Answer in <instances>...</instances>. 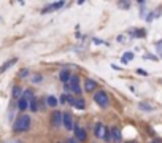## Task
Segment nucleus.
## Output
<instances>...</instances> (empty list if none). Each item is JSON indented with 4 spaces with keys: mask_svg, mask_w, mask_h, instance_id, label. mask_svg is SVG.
I'll return each instance as SVG.
<instances>
[{
    "mask_svg": "<svg viewBox=\"0 0 162 143\" xmlns=\"http://www.w3.org/2000/svg\"><path fill=\"white\" fill-rule=\"evenodd\" d=\"M30 129V118L27 114H21L15 121V131L16 132H26Z\"/></svg>",
    "mask_w": 162,
    "mask_h": 143,
    "instance_id": "nucleus-1",
    "label": "nucleus"
},
{
    "mask_svg": "<svg viewBox=\"0 0 162 143\" xmlns=\"http://www.w3.org/2000/svg\"><path fill=\"white\" fill-rule=\"evenodd\" d=\"M94 100H95V103H97V105H100V106H102V108H108V106H110V99H108V94H107L105 91H98V92H95Z\"/></svg>",
    "mask_w": 162,
    "mask_h": 143,
    "instance_id": "nucleus-2",
    "label": "nucleus"
},
{
    "mask_svg": "<svg viewBox=\"0 0 162 143\" xmlns=\"http://www.w3.org/2000/svg\"><path fill=\"white\" fill-rule=\"evenodd\" d=\"M68 86H70V89H72L75 94H80V92H81V88H80V78H78V75H72Z\"/></svg>",
    "mask_w": 162,
    "mask_h": 143,
    "instance_id": "nucleus-3",
    "label": "nucleus"
},
{
    "mask_svg": "<svg viewBox=\"0 0 162 143\" xmlns=\"http://www.w3.org/2000/svg\"><path fill=\"white\" fill-rule=\"evenodd\" d=\"M62 119H64V113L56 110V111L53 113V116H51V124H53L54 127H60V126H62Z\"/></svg>",
    "mask_w": 162,
    "mask_h": 143,
    "instance_id": "nucleus-4",
    "label": "nucleus"
},
{
    "mask_svg": "<svg viewBox=\"0 0 162 143\" xmlns=\"http://www.w3.org/2000/svg\"><path fill=\"white\" fill-rule=\"evenodd\" d=\"M62 126H64L67 131H72V129H73V118H72V114H70V113H64Z\"/></svg>",
    "mask_w": 162,
    "mask_h": 143,
    "instance_id": "nucleus-5",
    "label": "nucleus"
},
{
    "mask_svg": "<svg viewBox=\"0 0 162 143\" xmlns=\"http://www.w3.org/2000/svg\"><path fill=\"white\" fill-rule=\"evenodd\" d=\"M107 127H105L103 124H97L95 126V137L97 138H105V135H107Z\"/></svg>",
    "mask_w": 162,
    "mask_h": 143,
    "instance_id": "nucleus-6",
    "label": "nucleus"
},
{
    "mask_svg": "<svg viewBox=\"0 0 162 143\" xmlns=\"http://www.w3.org/2000/svg\"><path fill=\"white\" fill-rule=\"evenodd\" d=\"M75 137L78 138L80 141H84V140L88 138V134H86V131H84L83 127L78 126V127H75Z\"/></svg>",
    "mask_w": 162,
    "mask_h": 143,
    "instance_id": "nucleus-7",
    "label": "nucleus"
},
{
    "mask_svg": "<svg viewBox=\"0 0 162 143\" xmlns=\"http://www.w3.org/2000/svg\"><path fill=\"white\" fill-rule=\"evenodd\" d=\"M16 62H18V59H16V57H15V59H10V61H6V62L3 64V65L0 67V73H3V72H6V70H8L10 67H13V65H15Z\"/></svg>",
    "mask_w": 162,
    "mask_h": 143,
    "instance_id": "nucleus-8",
    "label": "nucleus"
},
{
    "mask_svg": "<svg viewBox=\"0 0 162 143\" xmlns=\"http://www.w3.org/2000/svg\"><path fill=\"white\" fill-rule=\"evenodd\" d=\"M95 88H97V83L94 80H86V81H84V91L91 92V91H94Z\"/></svg>",
    "mask_w": 162,
    "mask_h": 143,
    "instance_id": "nucleus-9",
    "label": "nucleus"
},
{
    "mask_svg": "<svg viewBox=\"0 0 162 143\" xmlns=\"http://www.w3.org/2000/svg\"><path fill=\"white\" fill-rule=\"evenodd\" d=\"M22 94H24V91H22V88H21V86H15V88H13V97L15 99H21L22 97Z\"/></svg>",
    "mask_w": 162,
    "mask_h": 143,
    "instance_id": "nucleus-10",
    "label": "nucleus"
},
{
    "mask_svg": "<svg viewBox=\"0 0 162 143\" xmlns=\"http://www.w3.org/2000/svg\"><path fill=\"white\" fill-rule=\"evenodd\" d=\"M59 78H60V81L67 83V81H70V78H72V75H70V72H68V70H62L60 73H59Z\"/></svg>",
    "mask_w": 162,
    "mask_h": 143,
    "instance_id": "nucleus-11",
    "label": "nucleus"
},
{
    "mask_svg": "<svg viewBox=\"0 0 162 143\" xmlns=\"http://www.w3.org/2000/svg\"><path fill=\"white\" fill-rule=\"evenodd\" d=\"M27 106H29V102H27L26 99L21 97V99L18 100V108H19L21 111H26V110H27Z\"/></svg>",
    "mask_w": 162,
    "mask_h": 143,
    "instance_id": "nucleus-12",
    "label": "nucleus"
},
{
    "mask_svg": "<svg viewBox=\"0 0 162 143\" xmlns=\"http://www.w3.org/2000/svg\"><path fill=\"white\" fill-rule=\"evenodd\" d=\"M111 137H113L116 141H121V131L118 127H113L111 129Z\"/></svg>",
    "mask_w": 162,
    "mask_h": 143,
    "instance_id": "nucleus-13",
    "label": "nucleus"
},
{
    "mask_svg": "<svg viewBox=\"0 0 162 143\" xmlns=\"http://www.w3.org/2000/svg\"><path fill=\"white\" fill-rule=\"evenodd\" d=\"M72 106H75V108H78V110H83V108H84L83 99H75V100H73V103H72Z\"/></svg>",
    "mask_w": 162,
    "mask_h": 143,
    "instance_id": "nucleus-14",
    "label": "nucleus"
},
{
    "mask_svg": "<svg viewBox=\"0 0 162 143\" xmlns=\"http://www.w3.org/2000/svg\"><path fill=\"white\" fill-rule=\"evenodd\" d=\"M22 99H26L27 102L30 103L32 100H35V99H33V92H32V91H24V94H22Z\"/></svg>",
    "mask_w": 162,
    "mask_h": 143,
    "instance_id": "nucleus-15",
    "label": "nucleus"
},
{
    "mask_svg": "<svg viewBox=\"0 0 162 143\" xmlns=\"http://www.w3.org/2000/svg\"><path fill=\"white\" fill-rule=\"evenodd\" d=\"M46 103H48L49 106H56V105H57V99H56L54 96H49V97L46 99Z\"/></svg>",
    "mask_w": 162,
    "mask_h": 143,
    "instance_id": "nucleus-16",
    "label": "nucleus"
},
{
    "mask_svg": "<svg viewBox=\"0 0 162 143\" xmlns=\"http://www.w3.org/2000/svg\"><path fill=\"white\" fill-rule=\"evenodd\" d=\"M133 59V54L132 53H126L124 56H122V59H121V62L122 64H126V62H127V61H132Z\"/></svg>",
    "mask_w": 162,
    "mask_h": 143,
    "instance_id": "nucleus-17",
    "label": "nucleus"
},
{
    "mask_svg": "<svg viewBox=\"0 0 162 143\" xmlns=\"http://www.w3.org/2000/svg\"><path fill=\"white\" fill-rule=\"evenodd\" d=\"M30 110L32 111H37L38 110V102H37V100H32V102H30Z\"/></svg>",
    "mask_w": 162,
    "mask_h": 143,
    "instance_id": "nucleus-18",
    "label": "nucleus"
},
{
    "mask_svg": "<svg viewBox=\"0 0 162 143\" xmlns=\"http://www.w3.org/2000/svg\"><path fill=\"white\" fill-rule=\"evenodd\" d=\"M65 3L64 2H56V3H53V10H59V8H62Z\"/></svg>",
    "mask_w": 162,
    "mask_h": 143,
    "instance_id": "nucleus-19",
    "label": "nucleus"
},
{
    "mask_svg": "<svg viewBox=\"0 0 162 143\" xmlns=\"http://www.w3.org/2000/svg\"><path fill=\"white\" fill-rule=\"evenodd\" d=\"M27 75H29V70H27V68H22L19 72V78H26Z\"/></svg>",
    "mask_w": 162,
    "mask_h": 143,
    "instance_id": "nucleus-20",
    "label": "nucleus"
},
{
    "mask_svg": "<svg viewBox=\"0 0 162 143\" xmlns=\"http://www.w3.org/2000/svg\"><path fill=\"white\" fill-rule=\"evenodd\" d=\"M138 108H142V110H151V105H146V103H138Z\"/></svg>",
    "mask_w": 162,
    "mask_h": 143,
    "instance_id": "nucleus-21",
    "label": "nucleus"
},
{
    "mask_svg": "<svg viewBox=\"0 0 162 143\" xmlns=\"http://www.w3.org/2000/svg\"><path fill=\"white\" fill-rule=\"evenodd\" d=\"M41 80H43V76H41V75H37V76L32 78V83H40Z\"/></svg>",
    "mask_w": 162,
    "mask_h": 143,
    "instance_id": "nucleus-22",
    "label": "nucleus"
},
{
    "mask_svg": "<svg viewBox=\"0 0 162 143\" xmlns=\"http://www.w3.org/2000/svg\"><path fill=\"white\" fill-rule=\"evenodd\" d=\"M137 73L143 75V76H146V75H148V73H146V70H143V68H137Z\"/></svg>",
    "mask_w": 162,
    "mask_h": 143,
    "instance_id": "nucleus-23",
    "label": "nucleus"
},
{
    "mask_svg": "<svg viewBox=\"0 0 162 143\" xmlns=\"http://www.w3.org/2000/svg\"><path fill=\"white\" fill-rule=\"evenodd\" d=\"M53 11V5L51 6H46V8H43V11H41V13H51Z\"/></svg>",
    "mask_w": 162,
    "mask_h": 143,
    "instance_id": "nucleus-24",
    "label": "nucleus"
},
{
    "mask_svg": "<svg viewBox=\"0 0 162 143\" xmlns=\"http://www.w3.org/2000/svg\"><path fill=\"white\" fill-rule=\"evenodd\" d=\"M5 143H21V140H16V138H11V140H6Z\"/></svg>",
    "mask_w": 162,
    "mask_h": 143,
    "instance_id": "nucleus-25",
    "label": "nucleus"
},
{
    "mask_svg": "<svg viewBox=\"0 0 162 143\" xmlns=\"http://www.w3.org/2000/svg\"><path fill=\"white\" fill-rule=\"evenodd\" d=\"M60 103H65L67 102V96H60V100H59Z\"/></svg>",
    "mask_w": 162,
    "mask_h": 143,
    "instance_id": "nucleus-26",
    "label": "nucleus"
},
{
    "mask_svg": "<svg viewBox=\"0 0 162 143\" xmlns=\"http://www.w3.org/2000/svg\"><path fill=\"white\" fill-rule=\"evenodd\" d=\"M105 141H110L111 140V135H110V132H107V135H105V138H103Z\"/></svg>",
    "mask_w": 162,
    "mask_h": 143,
    "instance_id": "nucleus-27",
    "label": "nucleus"
},
{
    "mask_svg": "<svg viewBox=\"0 0 162 143\" xmlns=\"http://www.w3.org/2000/svg\"><path fill=\"white\" fill-rule=\"evenodd\" d=\"M119 6H121V8H129V3L127 2H126V3L122 2V3H119Z\"/></svg>",
    "mask_w": 162,
    "mask_h": 143,
    "instance_id": "nucleus-28",
    "label": "nucleus"
},
{
    "mask_svg": "<svg viewBox=\"0 0 162 143\" xmlns=\"http://www.w3.org/2000/svg\"><path fill=\"white\" fill-rule=\"evenodd\" d=\"M67 143H76V141H75V138H68V141H67Z\"/></svg>",
    "mask_w": 162,
    "mask_h": 143,
    "instance_id": "nucleus-29",
    "label": "nucleus"
},
{
    "mask_svg": "<svg viewBox=\"0 0 162 143\" xmlns=\"http://www.w3.org/2000/svg\"><path fill=\"white\" fill-rule=\"evenodd\" d=\"M126 143H135V141H126Z\"/></svg>",
    "mask_w": 162,
    "mask_h": 143,
    "instance_id": "nucleus-30",
    "label": "nucleus"
},
{
    "mask_svg": "<svg viewBox=\"0 0 162 143\" xmlns=\"http://www.w3.org/2000/svg\"><path fill=\"white\" fill-rule=\"evenodd\" d=\"M150 143H156V141H150Z\"/></svg>",
    "mask_w": 162,
    "mask_h": 143,
    "instance_id": "nucleus-31",
    "label": "nucleus"
}]
</instances>
